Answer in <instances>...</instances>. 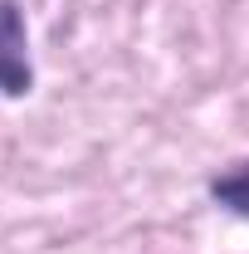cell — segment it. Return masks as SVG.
Returning a JSON list of instances; mask_svg holds the SVG:
<instances>
[{"instance_id": "1", "label": "cell", "mask_w": 249, "mask_h": 254, "mask_svg": "<svg viewBox=\"0 0 249 254\" xmlns=\"http://www.w3.org/2000/svg\"><path fill=\"white\" fill-rule=\"evenodd\" d=\"M34 88L30 68V34H25V15L15 0H0V93L25 98Z\"/></svg>"}, {"instance_id": "2", "label": "cell", "mask_w": 249, "mask_h": 254, "mask_svg": "<svg viewBox=\"0 0 249 254\" xmlns=\"http://www.w3.org/2000/svg\"><path fill=\"white\" fill-rule=\"evenodd\" d=\"M210 200H215V205H225L230 215H245V220H249V161L230 166L225 176H215V181H210Z\"/></svg>"}]
</instances>
